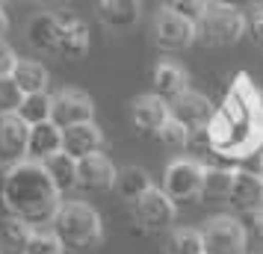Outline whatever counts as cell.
I'll return each mask as SVG.
<instances>
[{
    "label": "cell",
    "mask_w": 263,
    "mask_h": 254,
    "mask_svg": "<svg viewBox=\"0 0 263 254\" xmlns=\"http://www.w3.org/2000/svg\"><path fill=\"white\" fill-rule=\"evenodd\" d=\"M257 3H263V0H257Z\"/></svg>",
    "instance_id": "obj_41"
},
{
    "label": "cell",
    "mask_w": 263,
    "mask_h": 254,
    "mask_svg": "<svg viewBox=\"0 0 263 254\" xmlns=\"http://www.w3.org/2000/svg\"><path fill=\"white\" fill-rule=\"evenodd\" d=\"M50 107H53V95L33 92V95H24L21 107H18V115L27 124H42V121H50Z\"/></svg>",
    "instance_id": "obj_25"
},
{
    "label": "cell",
    "mask_w": 263,
    "mask_h": 254,
    "mask_svg": "<svg viewBox=\"0 0 263 254\" xmlns=\"http://www.w3.org/2000/svg\"><path fill=\"white\" fill-rule=\"evenodd\" d=\"M260 107H263V92H260Z\"/></svg>",
    "instance_id": "obj_40"
},
{
    "label": "cell",
    "mask_w": 263,
    "mask_h": 254,
    "mask_svg": "<svg viewBox=\"0 0 263 254\" xmlns=\"http://www.w3.org/2000/svg\"><path fill=\"white\" fill-rule=\"evenodd\" d=\"M246 33L254 45L263 48V3H257L249 15H246Z\"/></svg>",
    "instance_id": "obj_32"
},
{
    "label": "cell",
    "mask_w": 263,
    "mask_h": 254,
    "mask_svg": "<svg viewBox=\"0 0 263 254\" xmlns=\"http://www.w3.org/2000/svg\"><path fill=\"white\" fill-rule=\"evenodd\" d=\"M18 56H15V50L6 45V42H0V77H12V68Z\"/></svg>",
    "instance_id": "obj_33"
},
{
    "label": "cell",
    "mask_w": 263,
    "mask_h": 254,
    "mask_svg": "<svg viewBox=\"0 0 263 254\" xmlns=\"http://www.w3.org/2000/svg\"><path fill=\"white\" fill-rule=\"evenodd\" d=\"M260 169H263V148H260Z\"/></svg>",
    "instance_id": "obj_38"
},
{
    "label": "cell",
    "mask_w": 263,
    "mask_h": 254,
    "mask_svg": "<svg viewBox=\"0 0 263 254\" xmlns=\"http://www.w3.org/2000/svg\"><path fill=\"white\" fill-rule=\"evenodd\" d=\"M130 121L136 130L142 133H160V127L168 121V101H163L160 95H139L130 104Z\"/></svg>",
    "instance_id": "obj_14"
},
{
    "label": "cell",
    "mask_w": 263,
    "mask_h": 254,
    "mask_svg": "<svg viewBox=\"0 0 263 254\" xmlns=\"http://www.w3.org/2000/svg\"><path fill=\"white\" fill-rule=\"evenodd\" d=\"M50 121L62 130L74 127V124H83V121H95V101L80 89H62L53 95Z\"/></svg>",
    "instance_id": "obj_8"
},
{
    "label": "cell",
    "mask_w": 263,
    "mask_h": 254,
    "mask_svg": "<svg viewBox=\"0 0 263 254\" xmlns=\"http://www.w3.org/2000/svg\"><path fill=\"white\" fill-rule=\"evenodd\" d=\"M133 216L148 230H166L175 222V201L166 195V189L151 186L142 198L133 201Z\"/></svg>",
    "instance_id": "obj_9"
},
{
    "label": "cell",
    "mask_w": 263,
    "mask_h": 254,
    "mask_svg": "<svg viewBox=\"0 0 263 254\" xmlns=\"http://www.w3.org/2000/svg\"><path fill=\"white\" fill-rule=\"evenodd\" d=\"M9 3H27V0H9Z\"/></svg>",
    "instance_id": "obj_39"
},
{
    "label": "cell",
    "mask_w": 263,
    "mask_h": 254,
    "mask_svg": "<svg viewBox=\"0 0 263 254\" xmlns=\"http://www.w3.org/2000/svg\"><path fill=\"white\" fill-rule=\"evenodd\" d=\"M95 9L109 30H130L139 24V0H95Z\"/></svg>",
    "instance_id": "obj_19"
},
{
    "label": "cell",
    "mask_w": 263,
    "mask_h": 254,
    "mask_svg": "<svg viewBox=\"0 0 263 254\" xmlns=\"http://www.w3.org/2000/svg\"><path fill=\"white\" fill-rule=\"evenodd\" d=\"M60 195L62 192L53 186L45 166L36 160L12 163L3 183H0V198H3L6 213L30 222L33 228H42L45 222L53 219V213L62 204Z\"/></svg>",
    "instance_id": "obj_2"
},
{
    "label": "cell",
    "mask_w": 263,
    "mask_h": 254,
    "mask_svg": "<svg viewBox=\"0 0 263 254\" xmlns=\"http://www.w3.org/2000/svg\"><path fill=\"white\" fill-rule=\"evenodd\" d=\"M154 183L148 178V171L139 169V166H127V169L119 171V178H116V192L124 198V201H136V198H142L148 189H151Z\"/></svg>",
    "instance_id": "obj_23"
},
{
    "label": "cell",
    "mask_w": 263,
    "mask_h": 254,
    "mask_svg": "<svg viewBox=\"0 0 263 254\" xmlns=\"http://www.w3.org/2000/svg\"><path fill=\"white\" fill-rule=\"evenodd\" d=\"M30 127L18 112H3L0 115V157L6 163H21L27 160V145H30Z\"/></svg>",
    "instance_id": "obj_11"
},
{
    "label": "cell",
    "mask_w": 263,
    "mask_h": 254,
    "mask_svg": "<svg viewBox=\"0 0 263 254\" xmlns=\"http://www.w3.org/2000/svg\"><path fill=\"white\" fill-rule=\"evenodd\" d=\"M50 230L65 245V251H86L104 240V222L86 201H62L50 219Z\"/></svg>",
    "instance_id": "obj_3"
},
{
    "label": "cell",
    "mask_w": 263,
    "mask_h": 254,
    "mask_svg": "<svg viewBox=\"0 0 263 254\" xmlns=\"http://www.w3.org/2000/svg\"><path fill=\"white\" fill-rule=\"evenodd\" d=\"M116 178H119V169L101 151L92 157L77 160V186L86 192H107L116 186Z\"/></svg>",
    "instance_id": "obj_12"
},
{
    "label": "cell",
    "mask_w": 263,
    "mask_h": 254,
    "mask_svg": "<svg viewBox=\"0 0 263 254\" xmlns=\"http://www.w3.org/2000/svg\"><path fill=\"white\" fill-rule=\"evenodd\" d=\"M234 186V171L231 169H207L204 171L201 201H228Z\"/></svg>",
    "instance_id": "obj_24"
},
{
    "label": "cell",
    "mask_w": 263,
    "mask_h": 254,
    "mask_svg": "<svg viewBox=\"0 0 263 254\" xmlns=\"http://www.w3.org/2000/svg\"><path fill=\"white\" fill-rule=\"evenodd\" d=\"M62 151V127H57L53 121H42L30 127V145H27V160L45 163L48 157Z\"/></svg>",
    "instance_id": "obj_18"
},
{
    "label": "cell",
    "mask_w": 263,
    "mask_h": 254,
    "mask_svg": "<svg viewBox=\"0 0 263 254\" xmlns=\"http://www.w3.org/2000/svg\"><path fill=\"white\" fill-rule=\"evenodd\" d=\"M190 130L180 124V121H175L172 115H168V121L160 127V133H157V139L163 142L166 148H172V151H183V148L190 145Z\"/></svg>",
    "instance_id": "obj_29"
},
{
    "label": "cell",
    "mask_w": 263,
    "mask_h": 254,
    "mask_svg": "<svg viewBox=\"0 0 263 254\" xmlns=\"http://www.w3.org/2000/svg\"><path fill=\"white\" fill-rule=\"evenodd\" d=\"M12 80L15 86L24 92V95H33V92H48V68L42 62L33 60H18L12 68Z\"/></svg>",
    "instance_id": "obj_21"
},
{
    "label": "cell",
    "mask_w": 263,
    "mask_h": 254,
    "mask_svg": "<svg viewBox=\"0 0 263 254\" xmlns=\"http://www.w3.org/2000/svg\"><path fill=\"white\" fill-rule=\"evenodd\" d=\"M204 254H246V228L234 216H213L204 222Z\"/></svg>",
    "instance_id": "obj_6"
},
{
    "label": "cell",
    "mask_w": 263,
    "mask_h": 254,
    "mask_svg": "<svg viewBox=\"0 0 263 254\" xmlns=\"http://www.w3.org/2000/svg\"><path fill=\"white\" fill-rule=\"evenodd\" d=\"M104 145V133L95 121H83V124H74V127H65L62 130V151L71 154L74 160H83L98 154Z\"/></svg>",
    "instance_id": "obj_15"
},
{
    "label": "cell",
    "mask_w": 263,
    "mask_h": 254,
    "mask_svg": "<svg viewBox=\"0 0 263 254\" xmlns=\"http://www.w3.org/2000/svg\"><path fill=\"white\" fill-rule=\"evenodd\" d=\"M18 254H65V245L57 240V233H53V230L36 228V230H33V237L27 240V245Z\"/></svg>",
    "instance_id": "obj_28"
},
{
    "label": "cell",
    "mask_w": 263,
    "mask_h": 254,
    "mask_svg": "<svg viewBox=\"0 0 263 254\" xmlns=\"http://www.w3.org/2000/svg\"><path fill=\"white\" fill-rule=\"evenodd\" d=\"M168 115L175 121H180L190 133L195 130H207V124L213 121V104L204 95L186 89L183 95H178L175 101H168Z\"/></svg>",
    "instance_id": "obj_10"
},
{
    "label": "cell",
    "mask_w": 263,
    "mask_h": 254,
    "mask_svg": "<svg viewBox=\"0 0 263 254\" xmlns=\"http://www.w3.org/2000/svg\"><path fill=\"white\" fill-rule=\"evenodd\" d=\"M168 9H175L178 15H183V18H190V21H201L204 12L210 9V0H166Z\"/></svg>",
    "instance_id": "obj_31"
},
{
    "label": "cell",
    "mask_w": 263,
    "mask_h": 254,
    "mask_svg": "<svg viewBox=\"0 0 263 254\" xmlns=\"http://www.w3.org/2000/svg\"><path fill=\"white\" fill-rule=\"evenodd\" d=\"M39 3H50V6H60V3H65V0H39Z\"/></svg>",
    "instance_id": "obj_37"
},
{
    "label": "cell",
    "mask_w": 263,
    "mask_h": 254,
    "mask_svg": "<svg viewBox=\"0 0 263 254\" xmlns=\"http://www.w3.org/2000/svg\"><path fill=\"white\" fill-rule=\"evenodd\" d=\"M60 33H62V15L60 12H39L27 24V42H30V48L42 50V53H57Z\"/></svg>",
    "instance_id": "obj_16"
},
{
    "label": "cell",
    "mask_w": 263,
    "mask_h": 254,
    "mask_svg": "<svg viewBox=\"0 0 263 254\" xmlns=\"http://www.w3.org/2000/svg\"><path fill=\"white\" fill-rule=\"evenodd\" d=\"M198 38V24L163 6L154 15V42L163 50H186Z\"/></svg>",
    "instance_id": "obj_7"
},
{
    "label": "cell",
    "mask_w": 263,
    "mask_h": 254,
    "mask_svg": "<svg viewBox=\"0 0 263 254\" xmlns=\"http://www.w3.org/2000/svg\"><path fill=\"white\" fill-rule=\"evenodd\" d=\"M89 50V27L74 18V15H62V33L60 45H57V56L62 60H80Z\"/></svg>",
    "instance_id": "obj_20"
},
{
    "label": "cell",
    "mask_w": 263,
    "mask_h": 254,
    "mask_svg": "<svg viewBox=\"0 0 263 254\" xmlns=\"http://www.w3.org/2000/svg\"><path fill=\"white\" fill-rule=\"evenodd\" d=\"M204 171H207V166H201L198 160L180 157V160H175V163H168V166H166V174H163V189H166V195L175 201V204H178V201L201 198Z\"/></svg>",
    "instance_id": "obj_5"
},
{
    "label": "cell",
    "mask_w": 263,
    "mask_h": 254,
    "mask_svg": "<svg viewBox=\"0 0 263 254\" xmlns=\"http://www.w3.org/2000/svg\"><path fill=\"white\" fill-rule=\"evenodd\" d=\"M254 230H257V237H263V207L254 213Z\"/></svg>",
    "instance_id": "obj_34"
},
{
    "label": "cell",
    "mask_w": 263,
    "mask_h": 254,
    "mask_svg": "<svg viewBox=\"0 0 263 254\" xmlns=\"http://www.w3.org/2000/svg\"><path fill=\"white\" fill-rule=\"evenodd\" d=\"M216 3H228V6H242V3H249V0H216Z\"/></svg>",
    "instance_id": "obj_36"
},
{
    "label": "cell",
    "mask_w": 263,
    "mask_h": 254,
    "mask_svg": "<svg viewBox=\"0 0 263 254\" xmlns=\"http://www.w3.org/2000/svg\"><path fill=\"white\" fill-rule=\"evenodd\" d=\"M151 86H154V95H160L163 101H175L190 89V74L175 60H160L151 74Z\"/></svg>",
    "instance_id": "obj_17"
},
{
    "label": "cell",
    "mask_w": 263,
    "mask_h": 254,
    "mask_svg": "<svg viewBox=\"0 0 263 254\" xmlns=\"http://www.w3.org/2000/svg\"><path fill=\"white\" fill-rule=\"evenodd\" d=\"M228 204L242 213H257L263 207V174L249 169H234V186L228 195Z\"/></svg>",
    "instance_id": "obj_13"
},
{
    "label": "cell",
    "mask_w": 263,
    "mask_h": 254,
    "mask_svg": "<svg viewBox=\"0 0 263 254\" xmlns=\"http://www.w3.org/2000/svg\"><path fill=\"white\" fill-rule=\"evenodd\" d=\"M33 230H36V228H33L30 222H24V219H18V216H12V213H9V216L0 222V240H3L15 254H18L27 245V240L33 237Z\"/></svg>",
    "instance_id": "obj_26"
},
{
    "label": "cell",
    "mask_w": 263,
    "mask_h": 254,
    "mask_svg": "<svg viewBox=\"0 0 263 254\" xmlns=\"http://www.w3.org/2000/svg\"><path fill=\"white\" fill-rule=\"evenodd\" d=\"M207 142L219 157L249 160L263 148V107L260 92L251 86L246 74H237L228 89L222 107L207 124Z\"/></svg>",
    "instance_id": "obj_1"
},
{
    "label": "cell",
    "mask_w": 263,
    "mask_h": 254,
    "mask_svg": "<svg viewBox=\"0 0 263 254\" xmlns=\"http://www.w3.org/2000/svg\"><path fill=\"white\" fill-rule=\"evenodd\" d=\"M246 36V15L237 6L228 3H210V9L204 12V18L198 21V38L204 45H234Z\"/></svg>",
    "instance_id": "obj_4"
},
{
    "label": "cell",
    "mask_w": 263,
    "mask_h": 254,
    "mask_svg": "<svg viewBox=\"0 0 263 254\" xmlns=\"http://www.w3.org/2000/svg\"><path fill=\"white\" fill-rule=\"evenodd\" d=\"M42 166H45V171L50 174V181H53V186H57L60 192H68V189L77 186V160H74L71 154L60 151V154L48 157Z\"/></svg>",
    "instance_id": "obj_22"
},
{
    "label": "cell",
    "mask_w": 263,
    "mask_h": 254,
    "mask_svg": "<svg viewBox=\"0 0 263 254\" xmlns=\"http://www.w3.org/2000/svg\"><path fill=\"white\" fill-rule=\"evenodd\" d=\"M6 30H9V18H6V12L0 9V42H3V36H6Z\"/></svg>",
    "instance_id": "obj_35"
},
{
    "label": "cell",
    "mask_w": 263,
    "mask_h": 254,
    "mask_svg": "<svg viewBox=\"0 0 263 254\" xmlns=\"http://www.w3.org/2000/svg\"><path fill=\"white\" fill-rule=\"evenodd\" d=\"M21 101H24V92L15 86L12 77H0V115L3 112H18Z\"/></svg>",
    "instance_id": "obj_30"
},
{
    "label": "cell",
    "mask_w": 263,
    "mask_h": 254,
    "mask_svg": "<svg viewBox=\"0 0 263 254\" xmlns=\"http://www.w3.org/2000/svg\"><path fill=\"white\" fill-rule=\"evenodd\" d=\"M166 254H204V237L195 228H178L172 230L166 245Z\"/></svg>",
    "instance_id": "obj_27"
}]
</instances>
